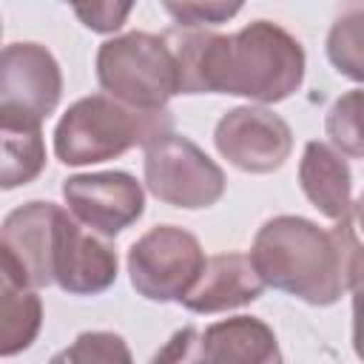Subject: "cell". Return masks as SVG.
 <instances>
[{
  "mask_svg": "<svg viewBox=\"0 0 364 364\" xmlns=\"http://www.w3.org/2000/svg\"><path fill=\"white\" fill-rule=\"evenodd\" d=\"M358 213L341 219L333 230L304 216L267 219L250 247V264L264 287L296 296L313 307H330L358 284L361 245Z\"/></svg>",
  "mask_w": 364,
  "mask_h": 364,
  "instance_id": "cell-2",
  "label": "cell"
},
{
  "mask_svg": "<svg viewBox=\"0 0 364 364\" xmlns=\"http://www.w3.org/2000/svg\"><path fill=\"white\" fill-rule=\"evenodd\" d=\"M100 88L134 108L159 111L179 94V65L165 34L128 31L97 48Z\"/></svg>",
  "mask_w": 364,
  "mask_h": 364,
  "instance_id": "cell-4",
  "label": "cell"
},
{
  "mask_svg": "<svg viewBox=\"0 0 364 364\" xmlns=\"http://www.w3.org/2000/svg\"><path fill=\"white\" fill-rule=\"evenodd\" d=\"M131 358L134 355H131L125 338L117 333H108V330L80 333L71 347H65L63 353L54 355V361H77V364H88V361H102V364L122 361V364H128Z\"/></svg>",
  "mask_w": 364,
  "mask_h": 364,
  "instance_id": "cell-19",
  "label": "cell"
},
{
  "mask_svg": "<svg viewBox=\"0 0 364 364\" xmlns=\"http://www.w3.org/2000/svg\"><path fill=\"white\" fill-rule=\"evenodd\" d=\"M74 9L77 20L97 31V34H114L125 26L131 9L136 0H63Z\"/></svg>",
  "mask_w": 364,
  "mask_h": 364,
  "instance_id": "cell-21",
  "label": "cell"
},
{
  "mask_svg": "<svg viewBox=\"0 0 364 364\" xmlns=\"http://www.w3.org/2000/svg\"><path fill=\"white\" fill-rule=\"evenodd\" d=\"M179 65V94H233L262 105L287 100L304 80L301 43L270 20L236 34L168 31Z\"/></svg>",
  "mask_w": 364,
  "mask_h": 364,
  "instance_id": "cell-1",
  "label": "cell"
},
{
  "mask_svg": "<svg viewBox=\"0 0 364 364\" xmlns=\"http://www.w3.org/2000/svg\"><path fill=\"white\" fill-rule=\"evenodd\" d=\"M327 136L330 142L347 154L350 159H361L364 156V145H361V91L353 88L344 97H338L324 119Z\"/></svg>",
  "mask_w": 364,
  "mask_h": 364,
  "instance_id": "cell-17",
  "label": "cell"
},
{
  "mask_svg": "<svg viewBox=\"0 0 364 364\" xmlns=\"http://www.w3.org/2000/svg\"><path fill=\"white\" fill-rule=\"evenodd\" d=\"M46 171V139L40 125L0 119V191L34 182Z\"/></svg>",
  "mask_w": 364,
  "mask_h": 364,
  "instance_id": "cell-16",
  "label": "cell"
},
{
  "mask_svg": "<svg viewBox=\"0 0 364 364\" xmlns=\"http://www.w3.org/2000/svg\"><path fill=\"white\" fill-rule=\"evenodd\" d=\"M145 188L171 208L202 210L225 196V171L188 136L159 131L145 145Z\"/></svg>",
  "mask_w": 364,
  "mask_h": 364,
  "instance_id": "cell-5",
  "label": "cell"
},
{
  "mask_svg": "<svg viewBox=\"0 0 364 364\" xmlns=\"http://www.w3.org/2000/svg\"><path fill=\"white\" fill-rule=\"evenodd\" d=\"M68 213L88 230L111 239L145 213V191L125 171L77 173L63 182Z\"/></svg>",
  "mask_w": 364,
  "mask_h": 364,
  "instance_id": "cell-10",
  "label": "cell"
},
{
  "mask_svg": "<svg viewBox=\"0 0 364 364\" xmlns=\"http://www.w3.org/2000/svg\"><path fill=\"white\" fill-rule=\"evenodd\" d=\"M60 97L63 71L46 46L11 43L0 48V119L43 125Z\"/></svg>",
  "mask_w": 364,
  "mask_h": 364,
  "instance_id": "cell-7",
  "label": "cell"
},
{
  "mask_svg": "<svg viewBox=\"0 0 364 364\" xmlns=\"http://www.w3.org/2000/svg\"><path fill=\"white\" fill-rule=\"evenodd\" d=\"M245 0H162V9L176 20L179 28L222 26L239 14Z\"/></svg>",
  "mask_w": 364,
  "mask_h": 364,
  "instance_id": "cell-20",
  "label": "cell"
},
{
  "mask_svg": "<svg viewBox=\"0 0 364 364\" xmlns=\"http://www.w3.org/2000/svg\"><path fill=\"white\" fill-rule=\"evenodd\" d=\"M43 327V301L23 264L0 245V358L28 350Z\"/></svg>",
  "mask_w": 364,
  "mask_h": 364,
  "instance_id": "cell-13",
  "label": "cell"
},
{
  "mask_svg": "<svg viewBox=\"0 0 364 364\" xmlns=\"http://www.w3.org/2000/svg\"><path fill=\"white\" fill-rule=\"evenodd\" d=\"M327 57L338 74L350 77L353 82H361V11L344 14L333 23L327 37Z\"/></svg>",
  "mask_w": 364,
  "mask_h": 364,
  "instance_id": "cell-18",
  "label": "cell"
},
{
  "mask_svg": "<svg viewBox=\"0 0 364 364\" xmlns=\"http://www.w3.org/2000/svg\"><path fill=\"white\" fill-rule=\"evenodd\" d=\"M205 259L193 233L176 225H156L131 245L128 279L148 301H179L199 279Z\"/></svg>",
  "mask_w": 364,
  "mask_h": 364,
  "instance_id": "cell-6",
  "label": "cell"
},
{
  "mask_svg": "<svg viewBox=\"0 0 364 364\" xmlns=\"http://www.w3.org/2000/svg\"><path fill=\"white\" fill-rule=\"evenodd\" d=\"M213 142L233 168L245 173H273L293 151V131L264 105H239L222 114Z\"/></svg>",
  "mask_w": 364,
  "mask_h": 364,
  "instance_id": "cell-9",
  "label": "cell"
},
{
  "mask_svg": "<svg viewBox=\"0 0 364 364\" xmlns=\"http://www.w3.org/2000/svg\"><path fill=\"white\" fill-rule=\"evenodd\" d=\"M60 205L34 199L20 208H14L3 225H0V245L23 264L28 282L40 290L51 284L48 276V242H51V225Z\"/></svg>",
  "mask_w": 364,
  "mask_h": 364,
  "instance_id": "cell-15",
  "label": "cell"
},
{
  "mask_svg": "<svg viewBox=\"0 0 364 364\" xmlns=\"http://www.w3.org/2000/svg\"><path fill=\"white\" fill-rule=\"evenodd\" d=\"M0 37H3V20H0Z\"/></svg>",
  "mask_w": 364,
  "mask_h": 364,
  "instance_id": "cell-22",
  "label": "cell"
},
{
  "mask_svg": "<svg viewBox=\"0 0 364 364\" xmlns=\"http://www.w3.org/2000/svg\"><path fill=\"white\" fill-rule=\"evenodd\" d=\"M193 361L273 364L282 361L276 333L256 316H233L193 333Z\"/></svg>",
  "mask_w": 364,
  "mask_h": 364,
  "instance_id": "cell-12",
  "label": "cell"
},
{
  "mask_svg": "<svg viewBox=\"0 0 364 364\" xmlns=\"http://www.w3.org/2000/svg\"><path fill=\"white\" fill-rule=\"evenodd\" d=\"M117 250L100 233L82 228L68 210H57L48 242L51 284L71 296H100L117 282Z\"/></svg>",
  "mask_w": 364,
  "mask_h": 364,
  "instance_id": "cell-8",
  "label": "cell"
},
{
  "mask_svg": "<svg viewBox=\"0 0 364 364\" xmlns=\"http://www.w3.org/2000/svg\"><path fill=\"white\" fill-rule=\"evenodd\" d=\"M168 128H173L168 108L142 111L108 94H91L71 102L60 117L54 128V156L63 165H94L117 159Z\"/></svg>",
  "mask_w": 364,
  "mask_h": 364,
  "instance_id": "cell-3",
  "label": "cell"
},
{
  "mask_svg": "<svg viewBox=\"0 0 364 364\" xmlns=\"http://www.w3.org/2000/svg\"><path fill=\"white\" fill-rule=\"evenodd\" d=\"M264 293V282L250 264L247 253H216L205 259V267L193 287L179 299L191 313H222L256 301Z\"/></svg>",
  "mask_w": 364,
  "mask_h": 364,
  "instance_id": "cell-11",
  "label": "cell"
},
{
  "mask_svg": "<svg viewBox=\"0 0 364 364\" xmlns=\"http://www.w3.org/2000/svg\"><path fill=\"white\" fill-rule=\"evenodd\" d=\"M299 185L310 199V205L333 222H341L358 213L350 165L338 151H333L318 139H310L304 145V154L299 162Z\"/></svg>",
  "mask_w": 364,
  "mask_h": 364,
  "instance_id": "cell-14",
  "label": "cell"
}]
</instances>
